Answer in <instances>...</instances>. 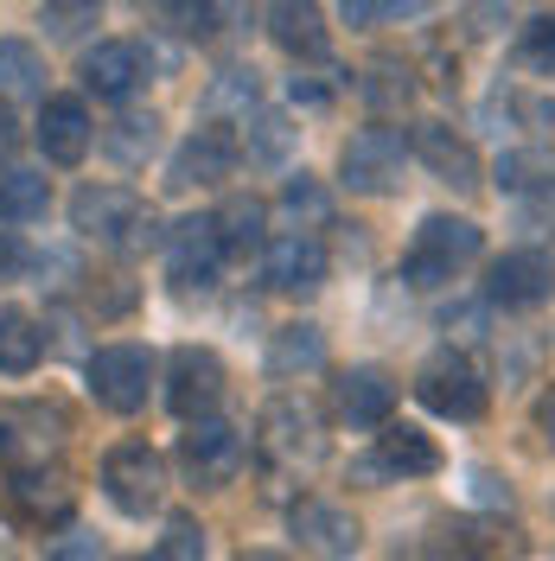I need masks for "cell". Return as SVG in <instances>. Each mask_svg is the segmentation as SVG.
<instances>
[{
	"instance_id": "cell-32",
	"label": "cell",
	"mask_w": 555,
	"mask_h": 561,
	"mask_svg": "<svg viewBox=\"0 0 555 561\" xmlns=\"http://www.w3.org/2000/svg\"><path fill=\"white\" fill-rule=\"evenodd\" d=\"M13 504L33 511V517H65L70 511V485L58 479V472L38 479V466H26V479H13Z\"/></svg>"
},
{
	"instance_id": "cell-10",
	"label": "cell",
	"mask_w": 555,
	"mask_h": 561,
	"mask_svg": "<svg viewBox=\"0 0 555 561\" xmlns=\"http://www.w3.org/2000/svg\"><path fill=\"white\" fill-rule=\"evenodd\" d=\"M217 396H224V357L205 345H179L173 364H167V409L179 421H192V415H211Z\"/></svg>"
},
{
	"instance_id": "cell-25",
	"label": "cell",
	"mask_w": 555,
	"mask_h": 561,
	"mask_svg": "<svg viewBox=\"0 0 555 561\" xmlns=\"http://www.w3.org/2000/svg\"><path fill=\"white\" fill-rule=\"evenodd\" d=\"M326 364V332L319 325H281L269 339V377H307Z\"/></svg>"
},
{
	"instance_id": "cell-44",
	"label": "cell",
	"mask_w": 555,
	"mask_h": 561,
	"mask_svg": "<svg viewBox=\"0 0 555 561\" xmlns=\"http://www.w3.org/2000/svg\"><path fill=\"white\" fill-rule=\"evenodd\" d=\"M13 147H20V128H13V115H7V108H0V160H7V153H13Z\"/></svg>"
},
{
	"instance_id": "cell-38",
	"label": "cell",
	"mask_w": 555,
	"mask_h": 561,
	"mask_svg": "<svg viewBox=\"0 0 555 561\" xmlns=\"http://www.w3.org/2000/svg\"><path fill=\"white\" fill-rule=\"evenodd\" d=\"M38 7H45L52 33H65V38H70V33H83V26L103 13V0H38Z\"/></svg>"
},
{
	"instance_id": "cell-24",
	"label": "cell",
	"mask_w": 555,
	"mask_h": 561,
	"mask_svg": "<svg viewBox=\"0 0 555 561\" xmlns=\"http://www.w3.org/2000/svg\"><path fill=\"white\" fill-rule=\"evenodd\" d=\"M256 108H262V77H256V70H217V77H211V90H205L211 122H237V128H243Z\"/></svg>"
},
{
	"instance_id": "cell-16",
	"label": "cell",
	"mask_w": 555,
	"mask_h": 561,
	"mask_svg": "<svg viewBox=\"0 0 555 561\" xmlns=\"http://www.w3.org/2000/svg\"><path fill=\"white\" fill-rule=\"evenodd\" d=\"M409 147H416V160L441 179V185H453V192H479V153H473L466 135H453L448 122H421Z\"/></svg>"
},
{
	"instance_id": "cell-1",
	"label": "cell",
	"mask_w": 555,
	"mask_h": 561,
	"mask_svg": "<svg viewBox=\"0 0 555 561\" xmlns=\"http://www.w3.org/2000/svg\"><path fill=\"white\" fill-rule=\"evenodd\" d=\"M479 249H486V230L473 224V217H421L416 243H409V255H403V280L409 287H441V280H453L466 262H479Z\"/></svg>"
},
{
	"instance_id": "cell-22",
	"label": "cell",
	"mask_w": 555,
	"mask_h": 561,
	"mask_svg": "<svg viewBox=\"0 0 555 561\" xmlns=\"http://www.w3.org/2000/svg\"><path fill=\"white\" fill-rule=\"evenodd\" d=\"M0 96L7 103H45V58L26 38H0Z\"/></svg>"
},
{
	"instance_id": "cell-23",
	"label": "cell",
	"mask_w": 555,
	"mask_h": 561,
	"mask_svg": "<svg viewBox=\"0 0 555 561\" xmlns=\"http://www.w3.org/2000/svg\"><path fill=\"white\" fill-rule=\"evenodd\" d=\"M38 357H45V325L20 307H0V370L26 377V370H38Z\"/></svg>"
},
{
	"instance_id": "cell-42",
	"label": "cell",
	"mask_w": 555,
	"mask_h": 561,
	"mask_svg": "<svg viewBox=\"0 0 555 561\" xmlns=\"http://www.w3.org/2000/svg\"><path fill=\"white\" fill-rule=\"evenodd\" d=\"M13 268H20V243H13V237L0 230V280L13 275Z\"/></svg>"
},
{
	"instance_id": "cell-35",
	"label": "cell",
	"mask_w": 555,
	"mask_h": 561,
	"mask_svg": "<svg viewBox=\"0 0 555 561\" xmlns=\"http://www.w3.org/2000/svg\"><path fill=\"white\" fill-rule=\"evenodd\" d=\"M543 179H555L550 153H505V160H498V185H505V192H536Z\"/></svg>"
},
{
	"instance_id": "cell-14",
	"label": "cell",
	"mask_w": 555,
	"mask_h": 561,
	"mask_svg": "<svg viewBox=\"0 0 555 561\" xmlns=\"http://www.w3.org/2000/svg\"><path fill=\"white\" fill-rule=\"evenodd\" d=\"M90 140H97V122H90L83 96H45L38 103V147L52 167H77L90 153Z\"/></svg>"
},
{
	"instance_id": "cell-33",
	"label": "cell",
	"mask_w": 555,
	"mask_h": 561,
	"mask_svg": "<svg viewBox=\"0 0 555 561\" xmlns=\"http://www.w3.org/2000/svg\"><path fill=\"white\" fill-rule=\"evenodd\" d=\"M441 0H346V26H403V20H421Z\"/></svg>"
},
{
	"instance_id": "cell-21",
	"label": "cell",
	"mask_w": 555,
	"mask_h": 561,
	"mask_svg": "<svg viewBox=\"0 0 555 561\" xmlns=\"http://www.w3.org/2000/svg\"><path fill=\"white\" fill-rule=\"evenodd\" d=\"M269 38L287 58H319L326 51V13H319V0H269Z\"/></svg>"
},
{
	"instance_id": "cell-30",
	"label": "cell",
	"mask_w": 555,
	"mask_h": 561,
	"mask_svg": "<svg viewBox=\"0 0 555 561\" xmlns=\"http://www.w3.org/2000/svg\"><path fill=\"white\" fill-rule=\"evenodd\" d=\"M147 20L167 26L173 38H211V0H147Z\"/></svg>"
},
{
	"instance_id": "cell-8",
	"label": "cell",
	"mask_w": 555,
	"mask_h": 561,
	"mask_svg": "<svg viewBox=\"0 0 555 561\" xmlns=\"http://www.w3.org/2000/svg\"><path fill=\"white\" fill-rule=\"evenodd\" d=\"M416 396H421V409H434V415H448V421H479L486 415V377H479L460 351H441V357L421 364Z\"/></svg>"
},
{
	"instance_id": "cell-29",
	"label": "cell",
	"mask_w": 555,
	"mask_h": 561,
	"mask_svg": "<svg viewBox=\"0 0 555 561\" xmlns=\"http://www.w3.org/2000/svg\"><path fill=\"white\" fill-rule=\"evenodd\" d=\"M154 147H160V115H140V108H128V115L103 135V153L115 167H140Z\"/></svg>"
},
{
	"instance_id": "cell-11",
	"label": "cell",
	"mask_w": 555,
	"mask_h": 561,
	"mask_svg": "<svg viewBox=\"0 0 555 561\" xmlns=\"http://www.w3.org/2000/svg\"><path fill=\"white\" fill-rule=\"evenodd\" d=\"M224 237H217V217H185V224H173L167 230V268H173V280L192 294V287H217V275H224Z\"/></svg>"
},
{
	"instance_id": "cell-13",
	"label": "cell",
	"mask_w": 555,
	"mask_h": 561,
	"mask_svg": "<svg viewBox=\"0 0 555 561\" xmlns=\"http://www.w3.org/2000/svg\"><path fill=\"white\" fill-rule=\"evenodd\" d=\"M326 243L313 237V230H287V237H275L269 243V255H262V280L275 287V294H319L326 287Z\"/></svg>"
},
{
	"instance_id": "cell-3",
	"label": "cell",
	"mask_w": 555,
	"mask_h": 561,
	"mask_svg": "<svg viewBox=\"0 0 555 561\" xmlns=\"http://www.w3.org/2000/svg\"><path fill=\"white\" fill-rule=\"evenodd\" d=\"M83 383L109 415H135L147 409V383H154V351L140 345H103L83 357Z\"/></svg>"
},
{
	"instance_id": "cell-5",
	"label": "cell",
	"mask_w": 555,
	"mask_h": 561,
	"mask_svg": "<svg viewBox=\"0 0 555 561\" xmlns=\"http://www.w3.org/2000/svg\"><path fill=\"white\" fill-rule=\"evenodd\" d=\"M409 153L416 147L403 140V128H358L346 140V153H339V179H346L351 192H364V198H383V192L403 185Z\"/></svg>"
},
{
	"instance_id": "cell-43",
	"label": "cell",
	"mask_w": 555,
	"mask_h": 561,
	"mask_svg": "<svg viewBox=\"0 0 555 561\" xmlns=\"http://www.w3.org/2000/svg\"><path fill=\"white\" fill-rule=\"evenodd\" d=\"M536 427L550 434V447H555V389H550V396H543V402H536Z\"/></svg>"
},
{
	"instance_id": "cell-17",
	"label": "cell",
	"mask_w": 555,
	"mask_h": 561,
	"mask_svg": "<svg viewBox=\"0 0 555 561\" xmlns=\"http://www.w3.org/2000/svg\"><path fill=\"white\" fill-rule=\"evenodd\" d=\"M140 77H147V58L135 38H103L97 51H83V90L103 103H128Z\"/></svg>"
},
{
	"instance_id": "cell-26",
	"label": "cell",
	"mask_w": 555,
	"mask_h": 561,
	"mask_svg": "<svg viewBox=\"0 0 555 561\" xmlns=\"http://www.w3.org/2000/svg\"><path fill=\"white\" fill-rule=\"evenodd\" d=\"M52 210V179L26 173V167H7L0 173V224H38Z\"/></svg>"
},
{
	"instance_id": "cell-4",
	"label": "cell",
	"mask_w": 555,
	"mask_h": 561,
	"mask_svg": "<svg viewBox=\"0 0 555 561\" xmlns=\"http://www.w3.org/2000/svg\"><path fill=\"white\" fill-rule=\"evenodd\" d=\"M103 491L122 517H147V511H160V497H167V459L154 454L147 440H122V447H109V459H103Z\"/></svg>"
},
{
	"instance_id": "cell-27",
	"label": "cell",
	"mask_w": 555,
	"mask_h": 561,
	"mask_svg": "<svg viewBox=\"0 0 555 561\" xmlns=\"http://www.w3.org/2000/svg\"><path fill=\"white\" fill-rule=\"evenodd\" d=\"M358 96L377 108V115H403V108L416 103V77H409V65H396V58H377V65H364V77H358Z\"/></svg>"
},
{
	"instance_id": "cell-18",
	"label": "cell",
	"mask_w": 555,
	"mask_h": 561,
	"mask_svg": "<svg viewBox=\"0 0 555 561\" xmlns=\"http://www.w3.org/2000/svg\"><path fill=\"white\" fill-rule=\"evenodd\" d=\"M287 529H294V542H301L307 556H358V542H364L358 517H351V511H339V504H319V497L294 504Z\"/></svg>"
},
{
	"instance_id": "cell-36",
	"label": "cell",
	"mask_w": 555,
	"mask_h": 561,
	"mask_svg": "<svg viewBox=\"0 0 555 561\" xmlns=\"http://www.w3.org/2000/svg\"><path fill=\"white\" fill-rule=\"evenodd\" d=\"M281 210H287V217H294V224H326V192H319V185H313L307 173L301 179H287V192H281Z\"/></svg>"
},
{
	"instance_id": "cell-37",
	"label": "cell",
	"mask_w": 555,
	"mask_h": 561,
	"mask_svg": "<svg viewBox=\"0 0 555 561\" xmlns=\"http://www.w3.org/2000/svg\"><path fill=\"white\" fill-rule=\"evenodd\" d=\"M154 556H160V561H199V556H205V529L192 524V517H173L167 536L154 542Z\"/></svg>"
},
{
	"instance_id": "cell-20",
	"label": "cell",
	"mask_w": 555,
	"mask_h": 561,
	"mask_svg": "<svg viewBox=\"0 0 555 561\" xmlns=\"http://www.w3.org/2000/svg\"><path fill=\"white\" fill-rule=\"evenodd\" d=\"M377 459H383L389 479H434V472H441V447H434V434H421V427H409V421H383Z\"/></svg>"
},
{
	"instance_id": "cell-41",
	"label": "cell",
	"mask_w": 555,
	"mask_h": 561,
	"mask_svg": "<svg viewBox=\"0 0 555 561\" xmlns=\"http://www.w3.org/2000/svg\"><path fill=\"white\" fill-rule=\"evenodd\" d=\"M473 485H479V497H486V504H511V491H498V479H491V472H473Z\"/></svg>"
},
{
	"instance_id": "cell-31",
	"label": "cell",
	"mask_w": 555,
	"mask_h": 561,
	"mask_svg": "<svg viewBox=\"0 0 555 561\" xmlns=\"http://www.w3.org/2000/svg\"><path fill=\"white\" fill-rule=\"evenodd\" d=\"M262 224H269V205H262V198H230V205L217 210L224 249H256L262 243Z\"/></svg>"
},
{
	"instance_id": "cell-7",
	"label": "cell",
	"mask_w": 555,
	"mask_h": 561,
	"mask_svg": "<svg viewBox=\"0 0 555 561\" xmlns=\"http://www.w3.org/2000/svg\"><path fill=\"white\" fill-rule=\"evenodd\" d=\"M262 454L275 459V466H287V472L326 459V427H319V415H313L301 396H275L262 409Z\"/></svg>"
},
{
	"instance_id": "cell-2",
	"label": "cell",
	"mask_w": 555,
	"mask_h": 561,
	"mask_svg": "<svg viewBox=\"0 0 555 561\" xmlns=\"http://www.w3.org/2000/svg\"><path fill=\"white\" fill-rule=\"evenodd\" d=\"M70 230L109 249H147L154 243V210L128 185H83L70 198Z\"/></svg>"
},
{
	"instance_id": "cell-12",
	"label": "cell",
	"mask_w": 555,
	"mask_h": 561,
	"mask_svg": "<svg viewBox=\"0 0 555 561\" xmlns=\"http://www.w3.org/2000/svg\"><path fill=\"white\" fill-rule=\"evenodd\" d=\"M555 294V262L543 249H511V255H498L486 275V300L491 307H511V313H530V307H543Z\"/></svg>"
},
{
	"instance_id": "cell-15",
	"label": "cell",
	"mask_w": 555,
	"mask_h": 561,
	"mask_svg": "<svg viewBox=\"0 0 555 561\" xmlns=\"http://www.w3.org/2000/svg\"><path fill=\"white\" fill-rule=\"evenodd\" d=\"M332 409L351 427H383V421L396 415V377L377 370V364H351V370H339V383H332Z\"/></svg>"
},
{
	"instance_id": "cell-19",
	"label": "cell",
	"mask_w": 555,
	"mask_h": 561,
	"mask_svg": "<svg viewBox=\"0 0 555 561\" xmlns=\"http://www.w3.org/2000/svg\"><path fill=\"white\" fill-rule=\"evenodd\" d=\"M230 167H237V147L217 135V128H199V135L167 160V185H173V192H192V185H224Z\"/></svg>"
},
{
	"instance_id": "cell-9",
	"label": "cell",
	"mask_w": 555,
	"mask_h": 561,
	"mask_svg": "<svg viewBox=\"0 0 555 561\" xmlns=\"http://www.w3.org/2000/svg\"><path fill=\"white\" fill-rule=\"evenodd\" d=\"M65 447V415L45 409V402H7L0 409V459L7 466H45V459Z\"/></svg>"
},
{
	"instance_id": "cell-40",
	"label": "cell",
	"mask_w": 555,
	"mask_h": 561,
	"mask_svg": "<svg viewBox=\"0 0 555 561\" xmlns=\"http://www.w3.org/2000/svg\"><path fill=\"white\" fill-rule=\"evenodd\" d=\"M52 556H103V542L77 529V536H65V542H52Z\"/></svg>"
},
{
	"instance_id": "cell-6",
	"label": "cell",
	"mask_w": 555,
	"mask_h": 561,
	"mask_svg": "<svg viewBox=\"0 0 555 561\" xmlns=\"http://www.w3.org/2000/svg\"><path fill=\"white\" fill-rule=\"evenodd\" d=\"M179 459H185V472H192L205 491H217V485H230V479L243 472L249 440H243V427H230V421L192 415L185 421V440H179Z\"/></svg>"
},
{
	"instance_id": "cell-39",
	"label": "cell",
	"mask_w": 555,
	"mask_h": 561,
	"mask_svg": "<svg viewBox=\"0 0 555 561\" xmlns=\"http://www.w3.org/2000/svg\"><path fill=\"white\" fill-rule=\"evenodd\" d=\"M211 26H217V33H243L249 26V0H211Z\"/></svg>"
},
{
	"instance_id": "cell-34",
	"label": "cell",
	"mask_w": 555,
	"mask_h": 561,
	"mask_svg": "<svg viewBox=\"0 0 555 561\" xmlns=\"http://www.w3.org/2000/svg\"><path fill=\"white\" fill-rule=\"evenodd\" d=\"M518 65L530 70V77H555V13L523 20V33H518Z\"/></svg>"
},
{
	"instance_id": "cell-28",
	"label": "cell",
	"mask_w": 555,
	"mask_h": 561,
	"mask_svg": "<svg viewBox=\"0 0 555 561\" xmlns=\"http://www.w3.org/2000/svg\"><path fill=\"white\" fill-rule=\"evenodd\" d=\"M243 153L256 160V167H287V153H294V140H301V128L287 122V115H275V108H256L243 122Z\"/></svg>"
}]
</instances>
